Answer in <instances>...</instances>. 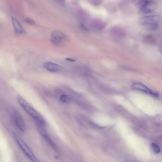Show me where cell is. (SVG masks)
<instances>
[{"label": "cell", "mask_w": 162, "mask_h": 162, "mask_svg": "<svg viewBox=\"0 0 162 162\" xmlns=\"http://www.w3.org/2000/svg\"><path fill=\"white\" fill-rule=\"evenodd\" d=\"M139 22L142 28L148 31H153L158 28L160 19L157 15H147L140 18Z\"/></svg>", "instance_id": "obj_1"}, {"label": "cell", "mask_w": 162, "mask_h": 162, "mask_svg": "<svg viewBox=\"0 0 162 162\" xmlns=\"http://www.w3.org/2000/svg\"><path fill=\"white\" fill-rule=\"evenodd\" d=\"M17 99L19 104L24 111L31 117L33 118L35 121H40L45 123L44 119L42 116L22 97L20 95H18Z\"/></svg>", "instance_id": "obj_2"}, {"label": "cell", "mask_w": 162, "mask_h": 162, "mask_svg": "<svg viewBox=\"0 0 162 162\" xmlns=\"http://www.w3.org/2000/svg\"><path fill=\"white\" fill-rule=\"evenodd\" d=\"M14 135L17 144L26 157L31 161L38 162L37 159L24 140L15 132Z\"/></svg>", "instance_id": "obj_3"}, {"label": "cell", "mask_w": 162, "mask_h": 162, "mask_svg": "<svg viewBox=\"0 0 162 162\" xmlns=\"http://www.w3.org/2000/svg\"><path fill=\"white\" fill-rule=\"evenodd\" d=\"M138 5L140 11L144 14L151 13L157 8L156 3L152 0H141Z\"/></svg>", "instance_id": "obj_4"}, {"label": "cell", "mask_w": 162, "mask_h": 162, "mask_svg": "<svg viewBox=\"0 0 162 162\" xmlns=\"http://www.w3.org/2000/svg\"><path fill=\"white\" fill-rule=\"evenodd\" d=\"M66 36L59 31H54L51 35V42L56 45H62L66 41Z\"/></svg>", "instance_id": "obj_5"}, {"label": "cell", "mask_w": 162, "mask_h": 162, "mask_svg": "<svg viewBox=\"0 0 162 162\" xmlns=\"http://www.w3.org/2000/svg\"><path fill=\"white\" fill-rule=\"evenodd\" d=\"M13 118L16 125L19 130L24 132L26 130L25 122L21 115L15 111L13 113Z\"/></svg>", "instance_id": "obj_6"}, {"label": "cell", "mask_w": 162, "mask_h": 162, "mask_svg": "<svg viewBox=\"0 0 162 162\" xmlns=\"http://www.w3.org/2000/svg\"><path fill=\"white\" fill-rule=\"evenodd\" d=\"M132 87L133 89L140 91L151 95L157 97L158 93L155 91L148 88L145 86L140 83H135L133 84Z\"/></svg>", "instance_id": "obj_7"}, {"label": "cell", "mask_w": 162, "mask_h": 162, "mask_svg": "<svg viewBox=\"0 0 162 162\" xmlns=\"http://www.w3.org/2000/svg\"><path fill=\"white\" fill-rule=\"evenodd\" d=\"M43 66L45 69L52 72H60L63 69V67L61 66L51 62L45 63Z\"/></svg>", "instance_id": "obj_8"}, {"label": "cell", "mask_w": 162, "mask_h": 162, "mask_svg": "<svg viewBox=\"0 0 162 162\" xmlns=\"http://www.w3.org/2000/svg\"><path fill=\"white\" fill-rule=\"evenodd\" d=\"M12 21L16 33L18 34H24L26 33V31L16 18L12 17Z\"/></svg>", "instance_id": "obj_9"}, {"label": "cell", "mask_w": 162, "mask_h": 162, "mask_svg": "<svg viewBox=\"0 0 162 162\" xmlns=\"http://www.w3.org/2000/svg\"><path fill=\"white\" fill-rule=\"evenodd\" d=\"M111 34L113 37L121 38L124 37L125 36V33L124 30L118 27L113 28L111 31Z\"/></svg>", "instance_id": "obj_10"}, {"label": "cell", "mask_w": 162, "mask_h": 162, "mask_svg": "<svg viewBox=\"0 0 162 162\" xmlns=\"http://www.w3.org/2000/svg\"><path fill=\"white\" fill-rule=\"evenodd\" d=\"M92 27L98 30H103L106 27V24L104 21L100 20H96L92 23Z\"/></svg>", "instance_id": "obj_11"}, {"label": "cell", "mask_w": 162, "mask_h": 162, "mask_svg": "<svg viewBox=\"0 0 162 162\" xmlns=\"http://www.w3.org/2000/svg\"><path fill=\"white\" fill-rule=\"evenodd\" d=\"M43 137L56 151V152H58L59 151H58V149L57 145L52 139H51L48 134L44 135Z\"/></svg>", "instance_id": "obj_12"}, {"label": "cell", "mask_w": 162, "mask_h": 162, "mask_svg": "<svg viewBox=\"0 0 162 162\" xmlns=\"http://www.w3.org/2000/svg\"><path fill=\"white\" fill-rule=\"evenodd\" d=\"M145 43L148 44H154L156 42L154 37L151 35H147L145 36L144 38Z\"/></svg>", "instance_id": "obj_13"}, {"label": "cell", "mask_w": 162, "mask_h": 162, "mask_svg": "<svg viewBox=\"0 0 162 162\" xmlns=\"http://www.w3.org/2000/svg\"><path fill=\"white\" fill-rule=\"evenodd\" d=\"M60 100L62 102L68 103L70 102L71 100L70 97L68 95L63 94L59 97Z\"/></svg>", "instance_id": "obj_14"}, {"label": "cell", "mask_w": 162, "mask_h": 162, "mask_svg": "<svg viewBox=\"0 0 162 162\" xmlns=\"http://www.w3.org/2000/svg\"><path fill=\"white\" fill-rule=\"evenodd\" d=\"M151 147L152 150L155 153H159L160 152V149L157 144L152 143L151 145Z\"/></svg>", "instance_id": "obj_15"}, {"label": "cell", "mask_w": 162, "mask_h": 162, "mask_svg": "<svg viewBox=\"0 0 162 162\" xmlns=\"http://www.w3.org/2000/svg\"><path fill=\"white\" fill-rule=\"evenodd\" d=\"M25 21L26 22L30 24L34 25L35 24V22L33 20H32V19L29 18L26 19Z\"/></svg>", "instance_id": "obj_16"}, {"label": "cell", "mask_w": 162, "mask_h": 162, "mask_svg": "<svg viewBox=\"0 0 162 162\" xmlns=\"http://www.w3.org/2000/svg\"><path fill=\"white\" fill-rule=\"evenodd\" d=\"M80 27L81 29L85 31H87L88 30V28L85 25L82 24H81L80 25Z\"/></svg>", "instance_id": "obj_17"}, {"label": "cell", "mask_w": 162, "mask_h": 162, "mask_svg": "<svg viewBox=\"0 0 162 162\" xmlns=\"http://www.w3.org/2000/svg\"><path fill=\"white\" fill-rule=\"evenodd\" d=\"M62 91L60 90H57L56 91V94L57 96H60L62 94Z\"/></svg>", "instance_id": "obj_18"}, {"label": "cell", "mask_w": 162, "mask_h": 162, "mask_svg": "<svg viewBox=\"0 0 162 162\" xmlns=\"http://www.w3.org/2000/svg\"><path fill=\"white\" fill-rule=\"evenodd\" d=\"M66 60L68 62H75V60L71 59V58H67Z\"/></svg>", "instance_id": "obj_19"}, {"label": "cell", "mask_w": 162, "mask_h": 162, "mask_svg": "<svg viewBox=\"0 0 162 162\" xmlns=\"http://www.w3.org/2000/svg\"><path fill=\"white\" fill-rule=\"evenodd\" d=\"M56 1L62 3L64 2V0H56Z\"/></svg>", "instance_id": "obj_20"}]
</instances>
